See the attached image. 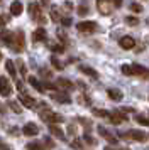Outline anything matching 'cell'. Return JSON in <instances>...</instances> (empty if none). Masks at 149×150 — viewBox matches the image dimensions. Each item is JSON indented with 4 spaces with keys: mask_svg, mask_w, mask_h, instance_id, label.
Masks as SVG:
<instances>
[{
    "mask_svg": "<svg viewBox=\"0 0 149 150\" xmlns=\"http://www.w3.org/2000/svg\"><path fill=\"white\" fill-rule=\"evenodd\" d=\"M39 116L44 120V122H47V123H61L64 118L61 115H58V113H54V111H51V110L47 108V106H44V110H41V113H39Z\"/></svg>",
    "mask_w": 149,
    "mask_h": 150,
    "instance_id": "6da1fadb",
    "label": "cell"
},
{
    "mask_svg": "<svg viewBox=\"0 0 149 150\" xmlns=\"http://www.w3.org/2000/svg\"><path fill=\"white\" fill-rule=\"evenodd\" d=\"M26 47V39H24V32L22 30H17L15 34H14V41H12V46L10 49L15 51V52H22Z\"/></svg>",
    "mask_w": 149,
    "mask_h": 150,
    "instance_id": "7a4b0ae2",
    "label": "cell"
},
{
    "mask_svg": "<svg viewBox=\"0 0 149 150\" xmlns=\"http://www.w3.org/2000/svg\"><path fill=\"white\" fill-rule=\"evenodd\" d=\"M29 15L32 17V21L39 22V24H44V22H46V19H44L42 14H41V5L39 4H36V2L29 4Z\"/></svg>",
    "mask_w": 149,
    "mask_h": 150,
    "instance_id": "3957f363",
    "label": "cell"
},
{
    "mask_svg": "<svg viewBox=\"0 0 149 150\" xmlns=\"http://www.w3.org/2000/svg\"><path fill=\"white\" fill-rule=\"evenodd\" d=\"M76 29H78L80 32H83V34H92V32H95V30L98 29V25H97V22H93V21H83L76 25Z\"/></svg>",
    "mask_w": 149,
    "mask_h": 150,
    "instance_id": "277c9868",
    "label": "cell"
},
{
    "mask_svg": "<svg viewBox=\"0 0 149 150\" xmlns=\"http://www.w3.org/2000/svg\"><path fill=\"white\" fill-rule=\"evenodd\" d=\"M0 95L2 96H10L12 95V84L5 76H0Z\"/></svg>",
    "mask_w": 149,
    "mask_h": 150,
    "instance_id": "5b68a950",
    "label": "cell"
},
{
    "mask_svg": "<svg viewBox=\"0 0 149 150\" xmlns=\"http://www.w3.org/2000/svg\"><path fill=\"white\" fill-rule=\"evenodd\" d=\"M97 10H98L102 15H110V12H112V4H110V0H97Z\"/></svg>",
    "mask_w": 149,
    "mask_h": 150,
    "instance_id": "8992f818",
    "label": "cell"
},
{
    "mask_svg": "<svg viewBox=\"0 0 149 150\" xmlns=\"http://www.w3.org/2000/svg\"><path fill=\"white\" fill-rule=\"evenodd\" d=\"M108 120H110V123H114V125H119V123H122V122H127V116L124 115V111L117 110L115 113H110V115H108Z\"/></svg>",
    "mask_w": 149,
    "mask_h": 150,
    "instance_id": "52a82bcc",
    "label": "cell"
},
{
    "mask_svg": "<svg viewBox=\"0 0 149 150\" xmlns=\"http://www.w3.org/2000/svg\"><path fill=\"white\" fill-rule=\"evenodd\" d=\"M132 73L135 76H141L142 79H149V69L141 64H132Z\"/></svg>",
    "mask_w": 149,
    "mask_h": 150,
    "instance_id": "ba28073f",
    "label": "cell"
},
{
    "mask_svg": "<svg viewBox=\"0 0 149 150\" xmlns=\"http://www.w3.org/2000/svg\"><path fill=\"white\" fill-rule=\"evenodd\" d=\"M22 133H24L26 137H36L37 133H39V128H37L36 123H26L24 128H22Z\"/></svg>",
    "mask_w": 149,
    "mask_h": 150,
    "instance_id": "9c48e42d",
    "label": "cell"
},
{
    "mask_svg": "<svg viewBox=\"0 0 149 150\" xmlns=\"http://www.w3.org/2000/svg\"><path fill=\"white\" fill-rule=\"evenodd\" d=\"M119 46H120L122 49H134L135 46V41L134 37H130V35H124V37H120V41H119Z\"/></svg>",
    "mask_w": 149,
    "mask_h": 150,
    "instance_id": "30bf717a",
    "label": "cell"
},
{
    "mask_svg": "<svg viewBox=\"0 0 149 150\" xmlns=\"http://www.w3.org/2000/svg\"><path fill=\"white\" fill-rule=\"evenodd\" d=\"M19 101L26 106V108H34L36 106V100H34L32 96L26 95V93H20L19 95Z\"/></svg>",
    "mask_w": 149,
    "mask_h": 150,
    "instance_id": "8fae6325",
    "label": "cell"
},
{
    "mask_svg": "<svg viewBox=\"0 0 149 150\" xmlns=\"http://www.w3.org/2000/svg\"><path fill=\"white\" fill-rule=\"evenodd\" d=\"M122 137H129V138H132V140H139V142H142V140H146L148 138V135L144 133V132H141V130H132V132H129V133H120Z\"/></svg>",
    "mask_w": 149,
    "mask_h": 150,
    "instance_id": "7c38bea8",
    "label": "cell"
},
{
    "mask_svg": "<svg viewBox=\"0 0 149 150\" xmlns=\"http://www.w3.org/2000/svg\"><path fill=\"white\" fill-rule=\"evenodd\" d=\"M0 39H2V42L5 44V46H12V41H14V32H10V30H7V29H2V32H0Z\"/></svg>",
    "mask_w": 149,
    "mask_h": 150,
    "instance_id": "4fadbf2b",
    "label": "cell"
},
{
    "mask_svg": "<svg viewBox=\"0 0 149 150\" xmlns=\"http://www.w3.org/2000/svg\"><path fill=\"white\" fill-rule=\"evenodd\" d=\"M51 98H53L54 101L63 103V105H66V103H71V98H69L66 93H59V91H56V93H51Z\"/></svg>",
    "mask_w": 149,
    "mask_h": 150,
    "instance_id": "5bb4252c",
    "label": "cell"
},
{
    "mask_svg": "<svg viewBox=\"0 0 149 150\" xmlns=\"http://www.w3.org/2000/svg\"><path fill=\"white\" fill-rule=\"evenodd\" d=\"M56 86H58L59 89H64V91L74 88V84L69 81V79H66V78H59V79H56Z\"/></svg>",
    "mask_w": 149,
    "mask_h": 150,
    "instance_id": "9a60e30c",
    "label": "cell"
},
{
    "mask_svg": "<svg viewBox=\"0 0 149 150\" xmlns=\"http://www.w3.org/2000/svg\"><path fill=\"white\" fill-rule=\"evenodd\" d=\"M46 37H47V32H46V29H36L34 30V34H32V41L34 42H41V41H46Z\"/></svg>",
    "mask_w": 149,
    "mask_h": 150,
    "instance_id": "2e32d148",
    "label": "cell"
},
{
    "mask_svg": "<svg viewBox=\"0 0 149 150\" xmlns=\"http://www.w3.org/2000/svg\"><path fill=\"white\" fill-rule=\"evenodd\" d=\"M97 130H98V133H100L103 138H107L110 143H117V138H115V137L112 135V133H110V132H108L105 127H102V125H100V127H97Z\"/></svg>",
    "mask_w": 149,
    "mask_h": 150,
    "instance_id": "e0dca14e",
    "label": "cell"
},
{
    "mask_svg": "<svg viewBox=\"0 0 149 150\" xmlns=\"http://www.w3.org/2000/svg\"><path fill=\"white\" fill-rule=\"evenodd\" d=\"M22 10H24V7H22L20 2H17V0L12 2V5H10V15H15V17H17V15L22 14Z\"/></svg>",
    "mask_w": 149,
    "mask_h": 150,
    "instance_id": "ac0fdd59",
    "label": "cell"
},
{
    "mask_svg": "<svg viewBox=\"0 0 149 150\" xmlns=\"http://www.w3.org/2000/svg\"><path fill=\"white\" fill-rule=\"evenodd\" d=\"M107 95H108V98H110L112 101H120V100H122V93H120V89L110 88V89L107 91Z\"/></svg>",
    "mask_w": 149,
    "mask_h": 150,
    "instance_id": "d6986e66",
    "label": "cell"
},
{
    "mask_svg": "<svg viewBox=\"0 0 149 150\" xmlns=\"http://www.w3.org/2000/svg\"><path fill=\"white\" fill-rule=\"evenodd\" d=\"M29 84H31L34 89H37L39 93H42V91H44V86H42V83H41L37 78H34V76H29Z\"/></svg>",
    "mask_w": 149,
    "mask_h": 150,
    "instance_id": "ffe728a7",
    "label": "cell"
},
{
    "mask_svg": "<svg viewBox=\"0 0 149 150\" xmlns=\"http://www.w3.org/2000/svg\"><path fill=\"white\" fill-rule=\"evenodd\" d=\"M49 132H51L54 137H58L59 140H66V137H64V133L61 132V128H59V127H56L54 123H51V125H49Z\"/></svg>",
    "mask_w": 149,
    "mask_h": 150,
    "instance_id": "44dd1931",
    "label": "cell"
},
{
    "mask_svg": "<svg viewBox=\"0 0 149 150\" xmlns=\"http://www.w3.org/2000/svg\"><path fill=\"white\" fill-rule=\"evenodd\" d=\"M80 71L83 74L90 76V78H98V73H97L93 68H90V66H80Z\"/></svg>",
    "mask_w": 149,
    "mask_h": 150,
    "instance_id": "7402d4cb",
    "label": "cell"
},
{
    "mask_svg": "<svg viewBox=\"0 0 149 150\" xmlns=\"http://www.w3.org/2000/svg\"><path fill=\"white\" fill-rule=\"evenodd\" d=\"M49 15H51V21H53V22L61 21V12H59V8L51 7V10H49Z\"/></svg>",
    "mask_w": 149,
    "mask_h": 150,
    "instance_id": "603a6c76",
    "label": "cell"
},
{
    "mask_svg": "<svg viewBox=\"0 0 149 150\" xmlns=\"http://www.w3.org/2000/svg\"><path fill=\"white\" fill-rule=\"evenodd\" d=\"M47 46H49V49H51L53 52H64V46H63V44H58V42H49Z\"/></svg>",
    "mask_w": 149,
    "mask_h": 150,
    "instance_id": "cb8c5ba5",
    "label": "cell"
},
{
    "mask_svg": "<svg viewBox=\"0 0 149 150\" xmlns=\"http://www.w3.org/2000/svg\"><path fill=\"white\" fill-rule=\"evenodd\" d=\"M5 69H7V73L12 76V78H15L17 71H15V66H14V62H12V61H7V62H5Z\"/></svg>",
    "mask_w": 149,
    "mask_h": 150,
    "instance_id": "d4e9b609",
    "label": "cell"
},
{
    "mask_svg": "<svg viewBox=\"0 0 149 150\" xmlns=\"http://www.w3.org/2000/svg\"><path fill=\"white\" fill-rule=\"evenodd\" d=\"M27 150H46L44 149V145L39 142H29L27 143Z\"/></svg>",
    "mask_w": 149,
    "mask_h": 150,
    "instance_id": "484cf974",
    "label": "cell"
},
{
    "mask_svg": "<svg viewBox=\"0 0 149 150\" xmlns=\"http://www.w3.org/2000/svg\"><path fill=\"white\" fill-rule=\"evenodd\" d=\"M51 64H53L54 68L58 69V71H61V69L64 68V64H63V62H61L58 57H56V56H51Z\"/></svg>",
    "mask_w": 149,
    "mask_h": 150,
    "instance_id": "4316f807",
    "label": "cell"
},
{
    "mask_svg": "<svg viewBox=\"0 0 149 150\" xmlns=\"http://www.w3.org/2000/svg\"><path fill=\"white\" fill-rule=\"evenodd\" d=\"M93 115L100 116V118H108L110 111H107V110H100V108H93Z\"/></svg>",
    "mask_w": 149,
    "mask_h": 150,
    "instance_id": "83f0119b",
    "label": "cell"
},
{
    "mask_svg": "<svg viewBox=\"0 0 149 150\" xmlns=\"http://www.w3.org/2000/svg\"><path fill=\"white\" fill-rule=\"evenodd\" d=\"M134 120H135L137 123L144 125V127H149V118H146V116H142V115H135V116H134Z\"/></svg>",
    "mask_w": 149,
    "mask_h": 150,
    "instance_id": "f1b7e54d",
    "label": "cell"
},
{
    "mask_svg": "<svg viewBox=\"0 0 149 150\" xmlns=\"http://www.w3.org/2000/svg\"><path fill=\"white\" fill-rule=\"evenodd\" d=\"M122 71V74H125V76H134V73H132V66H129V64H124L120 68Z\"/></svg>",
    "mask_w": 149,
    "mask_h": 150,
    "instance_id": "f546056e",
    "label": "cell"
},
{
    "mask_svg": "<svg viewBox=\"0 0 149 150\" xmlns=\"http://www.w3.org/2000/svg\"><path fill=\"white\" fill-rule=\"evenodd\" d=\"M9 22H10V15L0 14V29H4V25H5V24H9Z\"/></svg>",
    "mask_w": 149,
    "mask_h": 150,
    "instance_id": "4dcf8cb0",
    "label": "cell"
},
{
    "mask_svg": "<svg viewBox=\"0 0 149 150\" xmlns=\"http://www.w3.org/2000/svg\"><path fill=\"white\" fill-rule=\"evenodd\" d=\"M125 22H127L129 25H137L139 19H137V17H134V15H129V17H125Z\"/></svg>",
    "mask_w": 149,
    "mask_h": 150,
    "instance_id": "1f68e13d",
    "label": "cell"
},
{
    "mask_svg": "<svg viewBox=\"0 0 149 150\" xmlns=\"http://www.w3.org/2000/svg\"><path fill=\"white\" fill-rule=\"evenodd\" d=\"M78 14H80L81 17L88 14V5H87V4H81L80 7H78Z\"/></svg>",
    "mask_w": 149,
    "mask_h": 150,
    "instance_id": "d6a6232c",
    "label": "cell"
},
{
    "mask_svg": "<svg viewBox=\"0 0 149 150\" xmlns=\"http://www.w3.org/2000/svg\"><path fill=\"white\" fill-rule=\"evenodd\" d=\"M17 66H19V73H20V74H22V76H27V71H26V64H24V62L20 61V59H19V61H17Z\"/></svg>",
    "mask_w": 149,
    "mask_h": 150,
    "instance_id": "836d02e7",
    "label": "cell"
},
{
    "mask_svg": "<svg viewBox=\"0 0 149 150\" xmlns=\"http://www.w3.org/2000/svg\"><path fill=\"white\" fill-rule=\"evenodd\" d=\"M130 10L134 14H139V12H142V5L141 4H130Z\"/></svg>",
    "mask_w": 149,
    "mask_h": 150,
    "instance_id": "e575fe53",
    "label": "cell"
},
{
    "mask_svg": "<svg viewBox=\"0 0 149 150\" xmlns=\"http://www.w3.org/2000/svg\"><path fill=\"white\" fill-rule=\"evenodd\" d=\"M9 106H10L12 111H15V113H20V111H22L20 106H19V103H15V101H9Z\"/></svg>",
    "mask_w": 149,
    "mask_h": 150,
    "instance_id": "d590c367",
    "label": "cell"
},
{
    "mask_svg": "<svg viewBox=\"0 0 149 150\" xmlns=\"http://www.w3.org/2000/svg\"><path fill=\"white\" fill-rule=\"evenodd\" d=\"M61 24H63V27H69L71 25V19L69 17H61Z\"/></svg>",
    "mask_w": 149,
    "mask_h": 150,
    "instance_id": "8d00e7d4",
    "label": "cell"
},
{
    "mask_svg": "<svg viewBox=\"0 0 149 150\" xmlns=\"http://www.w3.org/2000/svg\"><path fill=\"white\" fill-rule=\"evenodd\" d=\"M63 8H64L66 12H71V8H73V4H71V2H64V4H63Z\"/></svg>",
    "mask_w": 149,
    "mask_h": 150,
    "instance_id": "74e56055",
    "label": "cell"
},
{
    "mask_svg": "<svg viewBox=\"0 0 149 150\" xmlns=\"http://www.w3.org/2000/svg\"><path fill=\"white\" fill-rule=\"evenodd\" d=\"M83 140H85L88 145H93V143H95V140H93V138H92L90 135H83Z\"/></svg>",
    "mask_w": 149,
    "mask_h": 150,
    "instance_id": "f35d334b",
    "label": "cell"
},
{
    "mask_svg": "<svg viewBox=\"0 0 149 150\" xmlns=\"http://www.w3.org/2000/svg\"><path fill=\"white\" fill-rule=\"evenodd\" d=\"M71 147H73V149H80V147H81V142L78 140V138H74L73 142H71Z\"/></svg>",
    "mask_w": 149,
    "mask_h": 150,
    "instance_id": "ab89813d",
    "label": "cell"
},
{
    "mask_svg": "<svg viewBox=\"0 0 149 150\" xmlns=\"http://www.w3.org/2000/svg\"><path fill=\"white\" fill-rule=\"evenodd\" d=\"M0 150H12V149H10L5 142H2V140H0Z\"/></svg>",
    "mask_w": 149,
    "mask_h": 150,
    "instance_id": "60d3db41",
    "label": "cell"
},
{
    "mask_svg": "<svg viewBox=\"0 0 149 150\" xmlns=\"http://www.w3.org/2000/svg\"><path fill=\"white\" fill-rule=\"evenodd\" d=\"M119 110L124 111V113H125V111H127V113H132V111H134V108H130V106H124V108H119Z\"/></svg>",
    "mask_w": 149,
    "mask_h": 150,
    "instance_id": "b9f144b4",
    "label": "cell"
},
{
    "mask_svg": "<svg viewBox=\"0 0 149 150\" xmlns=\"http://www.w3.org/2000/svg\"><path fill=\"white\" fill-rule=\"evenodd\" d=\"M41 76H44V78H51V73L46 71V69H41Z\"/></svg>",
    "mask_w": 149,
    "mask_h": 150,
    "instance_id": "7bdbcfd3",
    "label": "cell"
},
{
    "mask_svg": "<svg viewBox=\"0 0 149 150\" xmlns=\"http://www.w3.org/2000/svg\"><path fill=\"white\" fill-rule=\"evenodd\" d=\"M44 143H46L47 149H51V147H53V142H51V138H44Z\"/></svg>",
    "mask_w": 149,
    "mask_h": 150,
    "instance_id": "ee69618b",
    "label": "cell"
},
{
    "mask_svg": "<svg viewBox=\"0 0 149 150\" xmlns=\"http://www.w3.org/2000/svg\"><path fill=\"white\" fill-rule=\"evenodd\" d=\"M80 103H85V105H90V100H88L87 96H81V98H80Z\"/></svg>",
    "mask_w": 149,
    "mask_h": 150,
    "instance_id": "f6af8a7d",
    "label": "cell"
},
{
    "mask_svg": "<svg viewBox=\"0 0 149 150\" xmlns=\"http://www.w3.org/2000/svg\"><path fill=\"white\" fill-rule=\"evenodd\" d=\"M17 89H19L20 93H24V84H22L20 81H17Z\"/></svg>",
    "mask_w": 149,
    "mask_h": 150,
    "instance_id": "bcb514c9",
    "label": "cell"
},
{
    "mask_svg": "<svg viewBox=\"0 0 149 150\" xmlns=\"http://www.w3.org/2000/svg\"><path fill=\"white\" fill-rule=\"evenodd\" d=\"M112 2H114L115 7H122V0H112Z\"/></svg>",
    "mask_w": 149,
    "mask_h": 150,
    "instance_id": "7dc6e473",
    "label": "cell"
},
{
    "mask_svg": "<svg viewBox=\"0 0 149 150\" xmlns=\"http://www.w3.org/2000/svg\"><path fill=\"white\" fill-rule=\"evenodd\" d=\"M41 2H42V5H46V4L49 2V0H41Z\"/></svg>",
    "mask_w": 149,
    "mask_h": 150,
    "instance_id": "c3c4849f",
    "label": "cell"
},
{
    "mask_svg": "<svg viewBox=\"0 0 149 150\" xmlns=\"http://www.w3.org/2000/svg\"><path fill=\"white\" fill-rule=\"evenodd\" d=\"M105 150H114V149H110V147H105Z\"/></svg>",
    "mask_w": 149,
    "mask_h": 150,
    "instance_id": "681fc988",
    "label": "cell"
},
{
    "mask_svg": "<svg viewBox=\"0 0 149 150\" xmlns=\"http://www.w3.org/2000/svg\"><path fill=\"white\" fill-rule=\"evenodd\" d=\"M0 111H4V106H2V105H0Z\"/></svg>",
    "mask_w": 149,
    "mask_h": 150,
    "instance_id": "f907efd6",
    "label": "cell"
},
{
    "mask_svg": "<svg viewBox=\"0 0 149 150\" xmlns=\"http://www.w3.org/2000/svg\"><path fill=\"white\" fill-rule=\"evenodd\" d=\"M0 57H2V54H0Z\"/></svg>",
    "mask_w": 149,
    "mask_h": 150,
    "instance_id": "816d5d0a",
    "label": "cell"
},
{
    "mask_svg": "<svg viewBox=\"0 0 149 150\" xmlns=\"http://www.w3.org/2000/svg\"><path fill=\"white\" fill-rule=\"evenodd\" d=\"M0 2H2V0H0Z\"/></svg>",
    "mask_w": 149,
    "mask_h": 150,
    "instance_id": "f5cc1de1",
    "label": "cell"
}]
</instances>
